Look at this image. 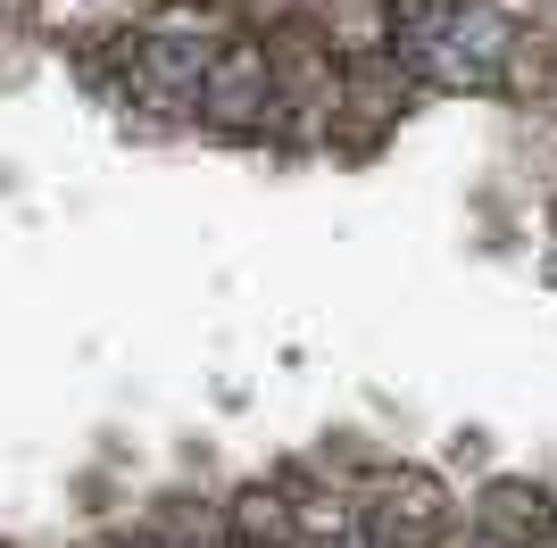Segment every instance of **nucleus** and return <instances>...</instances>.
I'll list each match as a JSON object with an SVG mask.
<instances>
[{"instance_id":"423d86ee","label":"nucleus","mask_w":557,"mask_h":548,"mask_svg":"<svg viewBox=\"0 0 557 548\" xmlns=\"http://www.w3.org/2000/svg\"><path fill=\"white\" fill-rule=\"evenodd\" d=\"M125 548H216V540H191V532H141V540H125Z\"/></svg>"},{"instance_id":"f257e3e1","label":"nucleus","mask_w":557,"mask_h":548,"mask_svg":"<svg viewBox=\"0 0 557 548\" xmlns=\"http://www.w3.org/2000/svg\"><path fill=\"white\" fill-rule=\"evenodd\" d=\"M392 59L433 91H499L524 84V34L491 0H392Z\"/></svg>"},{"instance_id":"39448f33","label":"nucleus","mask_w":557,"mask_h":548,"mask_svg":"<svg viewBox=\"0 0 557 548\" xmlns=\"http://www.w3.org/2000/svg\"><path fill=\"white\" fill-rule=\"evenodd\" d=\"M483 532H491V540H508V548H549V540H557V515H549V499H541V490L499 482V490H491V507H483Z\"/></svg>"},{"instance_id":"20e7f679","label":"nucleus","mask_w":557,"mask_h":548,"mask_svg":"<svg viewBox=\"0 0 557 548\" xmlns=\"http://www.w3.org/2000/svg\"><path fill=\"white\" fill-rule=\"evenodd\" d=\"M358 515H367L374 548H433L458 524V507H449V490L433 474H383L367 499H358Z\"/></svg>"},{"instance_id":"f03ea898","label":"nucleus","mask_w":557,"mask_h":548,"mask_svg":"<svg viewBox=\"0 0 557 548\" xmlns=\"http://www.w3.org/2000/svg\"><path fill=\"white\" fill-rule=\"evenodd\" d=\"M209 67H216V25L209 17H159L150 34L125 42V91L159 116H200Z\"/></svg>"},{"instance_id":"7ed1b4c3","label":"nucleus","mask_w":557,"mask_h":548,"mask_svg":"<svg viewBox=\"0 0 557 548\" xmlns=\"http://www.w3.org/2000/svg\"><path fill=\"white\" fill-rule=\"evenodd\" d=\"M275 109H283L275 50L267 42H216V67H209V84H200V116L250 134V125H275Z\"/></svg>"}]
</instances>
